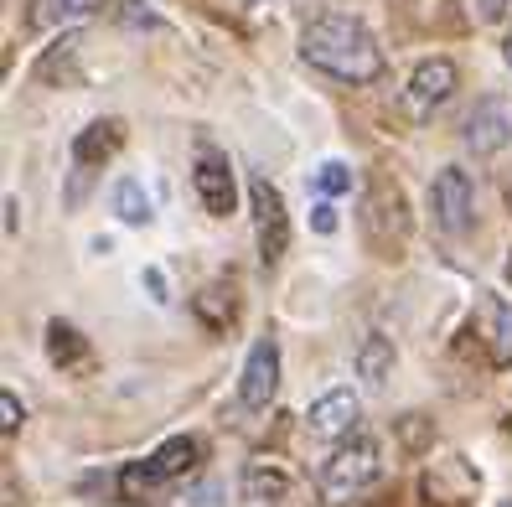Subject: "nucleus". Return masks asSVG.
I'll return each instance as SVG.
<instances>
[{
  "mask_svg": "<svg viewBox=\"0 0 512 507\" xmlns=\"http://www.w3.org/2000/svg\"><path fill=\"white\" fill-rule=\"evenodd\" d=\"M300 57L326 73V78H337V83H373L383 73V47L378 37L368 32L357 16H316L306 32H300Z\"/></svg>",
  "mask_w": 512,
  "mask_h": 507,
  "instance_id": "nucleus-1",
  "label": "nucleus"
},
{
  "mask_svg": "<svg viewBox=\"0 0 512 507\" xmlns=\"http://www.w3.org/2000/svg\"><path fill=\"white\" fill-rule=\"evenodd\" d=\"M378 471H383V451H378V440L368 435H347L337 451L326 456L321 466V497L326 502H352L357 492H368L378 482Z\"/></svg>",
  "mask_w": 512,
  "mask_h": 507,
  "instance_id": "nucleus-2",
  "label": "nucleus"
},
{
  "mask_svg": "<svg viewBox=\"0 0 512 507\" xmlns=\"http://www.w3.org/2000/svg\"><path fill=\"white\" fill-rule=\"evenodd\" d=\"M249 207H254V238H259V264L275 270L290 249V218H285V197L269 176L249 182Z\"/></svg>",
  "mask_w": 512,
  "mask_h": 507,
  "instance_id": "nucleus-3",
  "label": "nucleus"
},
{
  "mask_svg": "<svg viewBox=\"0 0 512 507\" xmlns=\"http://www.w3.org/2000/svg\"><path fill=\"white\" fill-rule=\"evenodd\" d=\"M197 456H202V445H197L192 435H171V440H166V445H156V451H150L145 461L125 466L119 487H125L130 497H140V492H150V487L171 482V476H187V471L197 466Z\"/></svg>",
  "mask_w": 512,
  "mask_h": 507,
  "instance_id": "nucleus-4",
  "label": "nucleus"
},
{
  "mask_svg": "<svg viewBox=\"0 0 512 507\" xmlns=\"http://www.w3.org/2000/svg\"><path fill=\"white\" fill-rule=\"evenodd\" d=\"M430 218L450 238L471 228V218H476V187H471V176L461 166L435 171V182H430Z\"/></svg>",
  "mask_w": 512,
  "mask_h": 507,
  "instance_id": "nucleus-5",
  "label": "nucleus"
},
{
  "mask_svg": "<svg viewBox=\"0 0 512 507\" xmlns=\"http://www.w3.org/2000/svg\"><path fill=\"white\" fill-rule=\"evenodd\" d=\"M192 187L202 197V207L213 218H228L238 207V182H233V161L218 151V145H202L197 151V166H192Z\"/></svg>",
  "mask_w": 512,
  "mask_h": 507,
  "instance_id": "nucleus-6",
  "label": "nucleus"
},
{
  "mask_svg": "<svg viewBox=\"0 0 512 507\" xmlns=\"http://www.w3.org/2000/svg\"><path fill=\"white\" fill-rule=\"evenodd\" d=\"M275 394H280V342L259 337L244 357V373H238V399H244V409H269Z\"/></svg>",
  "mask_w": 512,
  "mask_h": 507,
  "instance_id": "nucleus-7",
  "label": "nucleus"
},
{
  "mask_svg": "<svg viewBox=\"0 0 512 507\" xmlns=\"http://www.w3.org/2000/svg\"><path fill=\"white\" fill-rule=\"evenodd\" d=\"M456 63L450 57H425L414 73H409V83H404V104H409V114H435L450 94H456Z\"/></svg>",
  "mask_w": 512,
  "mask_h": 507,
  "instance_id": "nucleus-8",
  "label": "nucleus"
},
{
  "mask_svg": "<svg viewBox=\"0 0 512 507\" xmlns=\"http://www.w3.org/2000/svg\"><path fill=\"white\" fill-rule=\"evenodd\" d=\"M357 420H363V399H357L352 389H326L311 409H306V430L316 440H347L357 430Z\"/></svg>",
  "mask_w": 512,
  "mask_h": 507,
  "instance_id": "nucleus-9",
  "label": "nucleus"
},
{
  "mask_svg": "<svg viewBox=\"0 0 512 507\" xmlns=\"http://www.w3.org/2000/svg\"><path fill=\"white\" fill-rule=\"evenodd\" d=\"M466 145L476 156H497L512 145V104L507 99H481L471 114H466Z\"/></svg>",
  "mask_w": 512,
  "mask_h": 507,
  "instance_id": "nucleus-10",
  "label": "nucleus"
},
{
  "mask_svg": "<svg viewBox=\"0 0 512 507\" xmlns=\"http://www.w3.org/2000/svg\"><path fill=\"white\" fill-rule=\"evenodd\" d=\"M104 0H26V26L32 32H63L88 16H99Z\"/></svg>",
  "mask_w": 512,
  "mask_h": 507,
  "instance_id": "nucleus-11",
  "label": "nucleus"
},
{
  "mask_svg": "<svg viewBox=\"0 0 512 507\" xmlns=\"http://www.w3.org/2000/svg\"><path fill=\"white\" fill-rule=\"evenodd\" d=\"M119 140H125V125H119V119H99V125H88V130L78 135V145H73V156H78V166H94V161H109V156L119 151Z\"/></svg>",
  "mask_w": 512,
  "mask_h": 507,
  "instance_id": "nucleus-12",
  "label": "nucleus"
},
{
  "mask_svg": "<svg viewBox=\"0 0 512 507\" xmlns=\"http://www.w3.org/2000/svg\"><path fill=\"white\" fill-rule=\"evenodd\" d=\"M394 363L399 357H394V342L388 337H368L363 347H357V378H363L368 389H383V383L394 378Z\"/></svg>",
  "mask_w": 512,
  "mask_h": 507,
  "instance_id": "nucleus-13",
  "label": "nucleus"
},
{
  "mask_svg": "<svg viewBox=\"0 0 512 507\" xmlns=\"http://www.w3.org/2000/svg\"><path fill=\"white\" fill-rule=\"evenodd\" d=\"M109 202H114L119 223H130V228H145L150 218H156V207H150V192L135 182V176H119L114 192H109Z\"/></svg>",
  "mask_w": 512,
  "mask_h": 507,
  "instance_id": "nucleus-14",
  "label": "nucleus"
},
{
  "mask_svg": "<svg viewBox=\"0 0 512 507\" xmlns=\"http://www.w3.org/2000/svg\"><path fill=\"white\" fill-rule=\"evenodd\" d=\"M47 357H52L57 368H83V363H88V342L73 332V326L52 321V326H47Z\"/></svg>",
  "mask_w": 512,
  "mask_h": 507,
  "instance_id": "nucleus-15",
  "label": "nucleus"
},
{
  "mask_svg": "<svg viewBox=\"0 0 512 507\" xmlns=\"http://www.w3.org/2000/svg\"><path fill=\"white\" fill-rule=\"evenodd\" d=\"M492 316V363L512 368V301H487Z\"/></svg>",
  "mask_w": 512,
  "mask_h": 507,
  "instance_id": "nucleus-16",
  "label": "nucleus"
},
{
  "mask_svg": "<svg viewBox=\"0 0 512 507\" xmlns=\"http://www.w3.org/2000/svg\"><path fill=\"white\" fill-rule=\"evenodd\" d=\"M311 187H316L321 197H342V192H352V166H347V161H321V166L311 171Z\"/></svg>",
  "mask_w": 512,
  "mask_h": 507,
  "instance_id": "nucleus-17",
  "label": "nucleus"
},
{
  "mask_svg": "<svg viewBox=\"0 0 512 507\" xmlns=\"http://www.w3.org/2000/svg\"><path fill=\"white\" fill-rule=\"evenodd\" d=\"M176 507H223V487L202 476V482H192L182 497H176Z\"/></svg>",
  "mask_w": 512,
  "mask_h": 507,
  "instance_id": "nucleus-18",
  "label": "nucleus"
},
{
  "mask_svg": "<svg viewBox=\"0 0 512 507\" xmlns=\"http://www.w3.org/2000/svg\"><path fill=\"white\" fill-rule=\"evenodd\" d=\"M119 16H125V26H135V32H145V26H161V16L150 11L145 0H125V11H119Z\"/></svg>",
  "mask_w": 512,
  "mask_h": 507,
  "instance_id": "nucleus-19",
  "label": "nucleus"
},
{
  "mask_svg": "<svg viewBox=\"0 0 512 507\" xmlns=\"http://www.w3.org/2000/svg\"><path fill=\"white\" fill-rule=\"evenodd\" d=\"M21 420H26V409L16 404V394H0V430L16 435V430H21Z\"/></svg>",
  "mask_w": 512,
  "mask_h": 507,
  "instance_id": "nucleus-20",
  "label": "nucleus"
},
{
  "mask_svg": "<svg viewBox=\"0 0 512 507\" xmlns=\"http://www.w3.org/2000/svg\"><path fill=\"white\" fill-rule=\"evenodd\" d=\"M311 228H316V233H337V207H331L326 197L311 207Z\"/></svg>",
  "mask_w": 512,
  "mask_h": 507,
  "instance_id": "nucleus-21",
  "label": "nucleus"
},
{
  "mask_svg": "<svg viewBox=\"0 0 512 507\" xmlns=\"http://www.w3.org/2000/svg\"><path fill=\"white\" fill-rule=\"evenodd\" d=\"M502 57H507V68H512V32H507V42H502Z\"/></svg>",
  "mask_w": 512,
  "mask_h": 507,
  "instance_id": "nucleus-22",
  "label": "nucleus"
},
{
  "mask_svg": "<svg viewBox=\"0 0 512 507\" xmlns=\"http://www.w3.org/2000/svg\"><path fill=\"white\" fill-rule=\"evenodd\" d=\"M507 280H512V259H507Z\"/></svg>",
  "mask_w": 512,
  "mask_h": 507,
  "instance_id": "nucleus-23",
  "label": "nucleus"
},
{
  "mask_svg": "<svg viewBox=\"0 0 512 507\" xmlns=\"http://www.w3.org/2000/svg\"><path fill=\"white\" fill-rule=\"evenodd\" d=\"M249 6H259V0H249Z\"/></svg>",
  "mask_w": 512,
  "mask_h": 507,
  "instance_id": "nucleus-24",
  "label": "nucleus"
}]
</instances>
